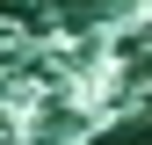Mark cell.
<instances>
[{
  "instance_id": "6da1fadb",
  "label": "cell",
  "mask_w": 152,
  "mask_h": 145,
  "mask_svg": "<svg viewBox=\"0 0 152 145\" xmlns=\"http://www.w3.org/2000/svg\"><path fill=\"white\" fill-rule=\"evenodd\" d=\"M94 145H152V138H145V123H116V131L94 138Z\"/></svg>"
}]
</instances>
